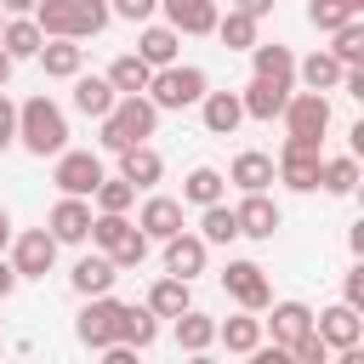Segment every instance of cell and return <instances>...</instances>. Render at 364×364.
I'll list each match as a JSON object with an SVG mask.
<instances>
[{"label": "cell", "mask_w": 364, "mask_h": 364, "mask_svg": "<svg viewBox=\"0 0 364 364\" xmlns=\"http://www.w3.org/2000/svg\"><path fill=\"white\" fill-rule=\"evenodd\" d=\"M296 74H301V85H307V91H318V97H324V91H336V85H341V74H347V68H341L330 51H313L307 63H296Z\"/></svg>", "instance_id": "d6a6232c"}, {"label": "cell", "mask_w": 364, "mask_h": 364, "mask_svg": "<svg viewBox=\"0 0 364 364\" xmlns=\"http://www.w3.org/2000/svg\"><path fill=\"white\" fill-rule=\"evenodd\" d=\"M17 142L34 154V159H57L63 148H68V114L51 102V97H28L23 108H17Z\"/></svg>", "instance_id": "6da1fadb"}, {"label": "cell", "mask_w": 364, "mask_h": 364, "mask_svg": "<svg viewBox=\"0 0 364 364\" xmlns=\"http://www.w3.org/2000/svg\"><path fill=\"white\" fill-rule=\"evenodd\" d=\"M108 262H114V267H142V262H148V239H142V233H131Z\"/></svg>", "instance_id": "7bdbcfd3"}, {"label": "cell", "mask_w": 364, "mask_h": 364, "mask_svg": "<svg viewBox=\"0 0 364 364\" xmlns=\"http://www.w3.org/2000/svg\"><path fill=\"white\" fill-rule=\"evenodd\" d=\"M91 199H97V210H102V216H125V210L136 205V188H131L125 176H102Z\"/></svg>", "instance_id": "74e56055"}, {"label": "cell", "mask_w": 364, "mask_h": 364, "mask_svg": "<svg viewBox=\"0 0 364 364\" xmlns=\"http://www.w3.org/2000/svg\"><path fill=\"white\" fill-rule=\"evenodd\" d=\"M97 125H102V148L125 154V148H136V142H148V136H154L159 108H154L148 97H119V102H114V114H108V119H97Z\"/></svg>", "instance_id": "7a4b0ae2"}, {"label": "cell", "mask_w": 364, "mask_h": 364, "mask_svg": "<svg viewBox=\"0 0 364 364\" xmlns=\"http://www.w3.org/2000/svg\"><path fill=\"white\" fill-rule=\"evenodd\" d=\"M205 91H210V80L193 63H171V68H159L148 80V102L154 108H193V102H205Z\"/></svg>", "instance_id": "3957f363"}, {"label": "cell", "mask_w": 364, "mask_h": 364, "mask_svg": "<svg viewBox=\"0 0 364 364\" xmlns=\"http://www.w3.org/2000/svg\"><path fill=\"white\" fill-rule=\"evenodd\" d=\"M102 176H108V171H102V159H97L91 148H63V154H57V171H51V182L63 188V199H91Z\"/></svg>", "instance_id": "277c9868"}, {"label": "cell", "mask_w": 364, "mask_h": 364, "mask_svg": "<svg viewBox=\"0 0 364 364\" xmlns=\"http://www.w3.org/2000/svg\"><path fill=\"white\" fill-rule=\"evenodd\" d=\"M273 176H279V171H273V154H256V148H245V154L233 159V171H228V182L245 188V193H267Z\"/></svg>", "instance_id": "603a6c76"}, {"label": "cell", "mask_w": 364, "mask_h": 364, "mask_svg": "<svg viewBox=\"0 0 364 364\" xmlns=\"http://www.w3.org/2000/svg\"><path fill=\"white\" fill-rule=\"evenodd\" d=\"M114 85L102 80V74H74V108L80 114H91V119H108L114 114Z\"/></svg>", "instance_id": "7402d4cb"}, {"label": "cell", "mask_w": 364, "mask_h": 364, "mask_svg": "<svg viewBox=\"0 0 364 364\" xmlns=\"http://www.w3.org/2000/svg\"><path fill=\"white\" fill-rule=\"evenodd\" d=\"M290 358H296V364H330V347H324V341H318V336L307 330V336H301V341L290 347Z\"/></svg>", "instance_id": "ee69618b"}, {"label": "cell", "mask_w": 364, "mask_h": 364, "mask_svg": "<svg viewBox=\"0 0 364 364\" xmlns=\"http://www.w3.org/2000/svg\"><path fill=\"white\" fill-rule=\"evenodd\" d=\"M205 239L199 233H176V239H165V279H193V273H205Z\"/></svg>", "instance_id": "2e32d148"}, {"label": "cell", "mask_w": 364, "mask_h": 364, "mask_svg": "<svg viewBox=\"0 0 364 364\" xmlns=\"http://www.w3.org/2000/svg\"><path fill=\"white\" fill-rule=\"evenodd\" d=\"M119 176H125L131 188H154V182L165 176V159H159L148 142H136V148H125V154H119Z\"/></svg>", "instance_id": "d4e9b609"}, {"label": "cell", "mask_w": 364, "mask_h": 364, "mask_svg": "<svg viewBox=\"0 0 364 364\" xmlns=\"http://www.w3.org/2000/svg\"><path fill=\"white\" fill-rule=\"evenodd\" d=\"M188 364H210V353H188Z\"/></svg>", "instance_id": "680465c9"}, {"label": "cell", "mask_w": 364, "mask_h": 364, "mask_svg": "<svg viewBox=\"0 0 364 364\" xmlns=\"http://www.w3.org/2000/svg\"><path fill=\"white\" fill-rule=\"evenodd\" d=\"M46 233H51L57 245H80V239L91 233V205H85V199H57L51 216H46Z\"/></svg>", "instance_id": "9a60e30c"}, {"label": "cell", "mask_w": 364, "mask_h": 364, "mask_svg": "<svg viewBox=\"0 0 364 364\" xmlns=\"http://www.w3.org/2000/svg\"><path fill=\"white\" fill-rule=\"evenodd\" d=\"M11 245V216H6V205H0V250Z\"/></svg>", "instance_id": "db71d44e"}, {"label": "cell", "mask_w": 364, "mask_h": 364, "mask_svg": "<svg viewBox=\"0 0 364 364\" xmlns=\"http://www.w3.org/2000/svg\"><path fill=\"white\" fill-rule=\"evenodd\" d=\"M313 336L330 347V353H341V347H364V324H358V313L353 307H324V313H313Z\"/></svg>", "instance_id": "7c38bea8"}, {"label": "cell", "mask_w": 364, "mask_h": 364, "mask_svg": "<svg viewBox=\"0 0 364 364\" xmlns=\"http://www.w3.org/2000/svg\"><path fill=\"white\" fill-rule=\"evenodd\" d=\"M40 68H46L51 80H74V74L85 68V46H80V40H46V46H40Z\"/></svg>", "instance_id": "cb8c5ba5"}, {"label": "cell", "mask_w": 364, "mask_h": 364, "mask_svg": "<svg viewBox=\"0 0 364 364\" xmlns=\"http://www.w3.org/2000/svg\"><path fill=\"white\" fill-rule=\"evenodd\" d=\"M262 330L273 336V347H284V353H290V347L313 330V307H307V301H273V307H267V318H262Z\"/></svg>", "instance_id": "8fae6325"}, {"label": "cell", "mask_w": 364, "mask_h": 364, "mask_svg": "<svg viewBox=\"0 0 364 364\" xmlns=\"http://www.w3.org/2000/svg\"><path fill=\"white\" fill-rule=\"evenodd\" d=\"M233 11H245V17H256V23H262V17L273 11V0H233Z\"/></svg>", "instance_id": "f907efd6"}, {"label": "cell", "mask_w": 364, "mask_h": 364, "mask_svg": "<svg viewBox=\"0 0 364 364\" xmlns=\"http://www.w3.org/2000/svg\"><path fill=\"white\" fill-rule=\"evenodd\" d=\"M199 239H205V245H233V239H239L233 205H205V216H199Z\"/></svg>", "instance_id": "f35d334b"}, {"label": "cell", "mask_w": 364, "mask_h": 364, "mask_svg": "<svg viewBox=\"0 0 364 364\" xmlns=\"http://www.w3.org/2000/svg\"><path fill=\"white\" fill-rule=\"evenodd\" d=\"M222 188H228V176H222L216 165H193L188 182H182V199L205 210V205H222Z\"/></svg>", "instance_id": "f1b7e54d"}, {"label": "cell", "mask_w": 364, "mask_h": 364, "mask_svg": "<svg viewBox=\"0 0 364 364\" xmlns=\"http://www.w3.org/2000/svg\"><path fill=\"white\" fill-rule=\"evenodd\" d=\"M171 324H176V347H182V353H205V347L216 341V318L199 313V307H188V313L171 318Z\"/></svg>", "instance_id": "4dcf8cb0"}, {"label": "cell", "mask_w": 364, "mask_h": 364, "mask_svg": "<svg viewBox=\"0 0 364 364\" xmlns=\"http://www.w3.org/2000/svg\"><path fill=\"white\" fill-rule=\"evenodd\" d=\"M307 23H313L318 34H336L341 23H353V11H347L341 0H307Z\"/></svg>", "instance_id": "b9f144b4"}, {"label": "cell", "mask_w": 364, "mask_h": 364, "mask_svg": "<svg viewBox=\"0 0 364 364\" xmlns=\"http://www.w3.org/2000/svg\"><path fill=\"white\" fill-rule=\"evenodd\" d=\"M11 290H17V273H11V262H6V256H0V301H6V296H11Z\"/></svg>", "instance_id": "816d5d0a"}, {"label": "cell", "mask_w": 364, "mask_h": 364, "mask_svg": "<svg viewBox=\"0 0 364 364\" xmlns=\"http://www.w3.org/2000/svg\"><path fill=\"white\" fill-rule=\"evenodd\" d=\"M119 307L125 301H114V296H91L85 307H80V318H74V336L85 341V347H114L119 341Z\"/></svg>", "instance_id": "52a82bcc"}, {"label": "cell", "mask_w": 364, "mask_h": 364, "mask_svg": "<svg viewBox=\"0 0 364 364\" xmlns=\"http://www.w3.org/2000/svg\"><path fill=\"white\" fill-rule=\"evenodd\" d=\"M245 358H250V364H296V358H290L284 347H273V341H262V347H250Z\"/></svg>", "instance_id": "c3c4849f"}, {"label": "cell", "mask_w": 364, "mask_h": 364, "mask_svg": "<svg viewBox=\"0 0 364 364\" xmlns=\"http://www.w3.org/2000/svg\"><path fill=\"white\" fill-rule=\"evenodd\" d=\"M136 233L154 245H165V239H176L182 233V199H171V193H148L142 199V210H136Z\"/></svg>", "instance_id": "9c48e42d"}, {"label": "cell", "mask_w": 364, "mask_h": 364, "mask_svg": "<svg viewBox=\"0 0 364 364\" xmlns=\"http://www.w3.org/2000/svg\"><path fill=\"white\" fill-rule=\"evenodd\" d=\"M6 80H11V57L0 51V91H6Z\"/></svg>", "instance_id": "9f6ffc18"}, {"label": "cell", "mask_w": 364, "mask_h": 364, "mask_svg": "<svg viewBox=\"0 0 364 364\" xmlns=\"http://www.w3.org/2000/svg\"><path fill=\"white\" fill-rule=\"evenodd\" d=\"M233 222H239V239H273L279 233V205L267 199V193H245L239 205H233Z\"/></svg>", "instance_id": "4fadbf2b"}, {"label": "cell", "mask_w": 364, "mask_h": 364, "mask_svg": "<svg viewBox=\"0 0 364 364\" xmlns=\"http://www.w3.org/2000/svg\"><path fill=\"white\" fill-rule=\"evenodd\" d=\"M51 262H57V239H51L46 228L17 233V250H11V273H17V279H46Z\"/></svg>", "instance_id": "30bf717a"}, {"label": "cell", "mask_w": 364, "mask_h": 364, "mask_svg": "<svg viewBox=\"0 0 364 364\" xmlns=\"http://www.w3.org/2000/svg\"><path fill=\"white\" fill-rule=\"evenodd\" d=\"M318 188H324V193H336V199H347V193L358 188V159H353V154L324 159V165H318Z\"/></svg>", "instance_id": "e575fe53"}, {"label": "cell", "mask_w": 364, "mask_h": 364, "mask_svg": "<svg viewBox=\"0 0 364 364\" xmlns=\"http://www.w3.org/2000/svg\"><path fill=\"white\" fill-rule=\"evenodd\" d=\"M0 11H17L23 17V11H34V0H0Z\"/></svg>", "instance_id": "11a10c76"}, {"label": "cell", "mask_w": 364, "mask_h": 364, "mask_svg": "<svg viewBox=\"0 0 364 364\" xmlns=\"http://www.w3.org/2000/svg\"><path fill=\"white\" fill-rule=\"evenodd\" d=\"M199 114H205V131H210V136H233V131H239V119H245L239 91H205Z\"/></svg>", "instance_id": "d6986e66"}, {"label": "cell", "mask_w": 364, "mask_h": 364, "mask_svg": "<svg viewBox=\"0 0 364 364\" xmlns=\"http://www.w3.org/2000/svg\"><path fill=\"white\" fill-rule=\"evenodd\" d=\"M154 318H182L188 307H193V296H188V284L182 279H159L154 290H148V301H142Z\"/></svg>", "instance_id": "f546056e"}, {"label": "cell", "mask_w": 364, "mask_h": 364, "mask_svg": "<svg viewBox=\"0 0 364 364\" xmlns=\"http://www.w3.org/2000/svg\"><path fill=\"white\" fill-rule=\"evenodd\" d=\"M341 6H347V11H353V17H358V11H364V0H341Z\"/></svg>", "instance_id": "6f0895ef"}, {"label": "cell", "mask_w": 364, "mask_h": 364, "mask_svg": "<svg viewBox=\"0 0 364 364\" xmlns=\"http://www.w3.org/2000/svg\"><path fill=\"white\" fill-rule=\"evenodd\" d=\"M330 364H364V347H341V353H336Z\"/></svg>", "instance_id": "f5cc1de1"}, {"label": "cell", "mask_w": 364, "mask_h": 364, "mask_svg": "<svg viewBox=\"0 0 364 364\" xmlns=\"http://www.w3.org/2000/svg\"><path fill=\"white\" fill-rule=\"evenodd\" d=\"M165 6V28L176 34H216V0H159Z\"/></svg>", "instance_id": "5bb4252c"}, {"label": "cell", "mask_w": 364, "mask_h": 364, "mask_svg": "<svg viewBox=\"0 0 364 364\" xmlns=\"http://www.w3.org/2000/svg\"><path fill=\"white\" fill-rule=\"evenodd\" d=\"M154 341H159V318H154L148 307H119V347L148 353Z\"/></svg>", "instance_id": "83f0119b"}, {"label": "cell", "mask_w": 364, "mask_h": 364, "mask_svg": "<svg viewBox=\"0 0 364 364\" xmlns=\"http://www.w3.org/2000/svg\"><path fill=\"white\" fill-rule=\"evenodd\" d=\"M250 63H256L250 80H273V85H290V80H296V57H290V46H250Z\"/></svg>", "instance_id": "4316f807"}, {"label": "cell", "mask_w": 364, "mask_h": 364, "mask_svg": "<svg viewBox=\"0 0 364 364\" xmlns=\"http://www.w3.org/2000/svg\"><path fill=\"white\" fill-rule=\"evenodd\" d=\"M176 46H182V34H176V28L148 23V28H142V40H136V57H142V63L159 74V68H171V63H176Z\"/></svg>", "instance_id": "ffe728a7"}, {"label": "cell", "mask_w": 364, "mask_h": 364, "mask_svg": "<svg viewBox=\"0 0 364 364\" xmlns=\"http://www.w3.org/2000/svg\"><path fill=\"white\" fill-rule=\"evenodd\" d=\"M114 279H119V267L108 262V256H80L74 262V273H68V284H74V296H108L114 290Z\"/></svg>", "instance_id": "ac0fdd59"}, {"label": "cell", "mask_w": 364, "mask_h": 364, "mask_svg": "<svg viewBox=\"0 0 364 364\" xmlns=\"http://www.w3.org/2000/svg\"><path fill=\"white\" fill-rule=\"evenodd\" d=\"M102 364H142V353H136V347H119V341H114V347H102Z\"/></svg>", "instance_id": "681fc988"}, {"label": "cell", "mask_w": 364, "mask_h": 364, "mask_svg": "<svg viewBox=\"0 0 364 364\" xmlns=\"http://www.w3.org/2000/svg\"><path fill=\"white\" fill-rule=\"evenodd\" d=\"M216 341L228 353H250V347H262V318L256 313H233V318L216 324Z\"/></svg>", "instance_id": "1f68e13d"}, {"label": "cell", "mask_w": 364, "mask_h": 364, "mask_svg": "<svg viewBox=\"0 0 364 364\" xmlns=\"http://www.w3.org/2000/svg\"><path fill=\"white\" fill-rule=\"evenodd\" d=\"M108 85H114V97H142L148 91V80H154V68L136 57V51H125V57H114L108 63V74H102Z\"/></svg>", "instance_id": "44dd1931"}, {"label": "cell", "mask_w": 364, "mask_h": 364, "mask_svg": "<svg viewBox=\"0 0 364 364\" xmlns=\"http://www.w3.org/2000/svg\"><path fill=\"white\" fill-rule=\"evenodd\" d=\"M40 46H46V34H40L28 17H11V23H0V51H6L11 63H23V57H40Z\"/></svg>", "instance_id": "484cf974"}, {"label": "cell", "mask_w": 364, "mask_h": 364, "mask_svg": "<svg viewBox=\"0 0 364 364\" xmlns=\"http://www.w3.org/2000/svg\"><path fill=\"white\" fill-rule=\"evenodd\" d=\"M159 11V0H114L108 6V17H125V23H148Z\"/></svg>", "instance_id": "f6af8a7d"}, {"label": "cell", "mask_w": 364, "mask_h": 364, "mask_svg": "<svg viewBox=\"0 0 364 364\" xmlns=\"http://www.w3.org/2000/svg\"><path fill=\"white\" fill-rule=\"evenodd\" d=\"M330 57H336L341 68H358V63H364V23H358V17L336 28V46H330Z\"/></svg>", "instance_id": "ab89813d"}, {"label": "cell", "mask_w": 364, "mask_h": 364, "mask_svg": "<svg viewBox=\"0 0 364 364\" xmlns=\"http://www.w3.org/2000/svg\"><path fill=\"white\" fill-rule=\"evenodd\" d=\"M46 40H68L74 28V0H34V17H28Z\"/></svg>", "instance_id": "836d02e7"}, {"label": "cell", "mask_w": 364, "mask_h": 364, "mask_svg": "<svg viewBox=\"0 0 364 364\" xmlns=\"http://www.w3.org/2000/svg\"><path fill=\"white\" fill-rule=\"evenodd\" d=\"M341 307H364V267H347V284H341Z\"/></svg>", "instance_id": "7dc6e473"}, {"label": "cell", "mask_w": 364, "mask_h": 364, "mask_svg": "<svg viewBox=\"0 0 364 364\" xmlns=\"http://www.w3.org/2000/svg\"><path fill=\"white\" fill-rule=\"evenodd\" d=\"M216 40H222L228 51H250V46H262V40H256V17L233 11V6H228V17H216Z\"/></svg>", "instance_id": "8d00e7d4"}, {"label": "cell", "mask_w": 364, "mask_h": 364, "mask_svg": "<svg viewBox=\"0 0 364 364\" xmlns=\"http://www.w3.org/2000/svg\"><path fill=\"white\" fill-rule=\"evenodd\" d=\"M318 165H324V148L318 142H301V136H284V148H279V182L284 188H296V193H313L318 188Z\"/></svg>", "instance_id": "5b68a950"}, {"label": "cell", "mask_w": 364, "mask_h": 364, "mask_svg": "<svg viewBox=\"0 0 364 364\" xmlns=\"http://www.w3.org/2000/svg\"><path fill=\"white\" fill-rule=\"evenodd\" d=\"M11 142H17V102L0 91V154H6Z\"/></svg>", "instance_id": "bcb514c9"}, {"label": "cell", "mask_w": 364, "mask_h": 364, "mask_svg": "<svg viewBox=\"0 0 364 364\" xmlns=\"http://www.w3.org/2000/svg\"><path fill=\"white\" fill-rule=\"evenodd\" d=\"M279 119L290 125V136L324 148V131H330V97H318V91H290V102H284Z\"/></svg>", "instance_id": "8992f818"}, {"label": "cell", "mask_w": 364, "mask_h": 364, "mask_svg": "<svg viewBox=\"0 0 364 364\" xmlns=\"http://www.w3.org/2000/svg\"><path fill=\"white\" fill-rule=\"evenodd\" d=\"M284 102H290V85H273V80H250V85L239 91L245 119H279V114H284Z\"/></svg>", "instance_id": "e0dca14e"}, {"label": "cell", "mask_w": 364, "mask_h": 364, "mask_svg": "<svg viewBox=\"0 0 364 364\" xmlns=\"http://www.w3.org/2000/svg\"><path fill=\"white\" fill-rule=\"evenodd\" d=\"M131 233H136V222H131V216H102V210H97V216H91V233H85V239H91V245H97L102 256H114V250H119V245H125Z\"/></svg>", "instance_id": "d590c367"}, {"label": "cell", "mask_w": 364, "mask_h": 364, "mask_svg": "<svg viewBox=\"0 0 364 364\" xmlns=\"http://www.w3.org/2000/svg\"><path fill=\"white\" fill-rule=\"evenodd\" d=\"M108 28V0H74V28H68V40H91V34H102Z\"/></svg>", "instance_id": "60d3db41"}, {"label": "cell", "mask_w": 364, "mask_h": 364, "mask_svg": "<svg viewBox=\"0 0 364 364\" xmlns=\"http://www.w3.org/2000/svg\"><path fill=\"white\" fill-rule=\"evenodd\" d=\"M222 290L245 307V313H267L273 307V290H267V273L256 262H228L222 267Z\"/></svg>", "instance_id": "ba28073f"}]
</instances>
